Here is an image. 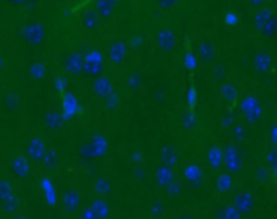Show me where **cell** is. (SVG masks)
Returning <instances> with one entry per match:
<instances>
[{"label":"cell","mask_w":277,"mask_h":219,"mask_svg":"<svg viewBox=\"0 0 277 219\" xmlns=\"http://www.w3.org/2000/svg\"><path fill=\"white\" fill-rule=\"evenodd\" d=\"M93 89H94V93L99 96V97H104V96L110 94V91H112V83L106 77H97L94 80Z\"/></svg>","instance_id":"15"},{"label":"cell","mask_w":277,"mask_h":219,"mask_svg":"<svg viewBox=\"0 0 277 219\" xmlns=\"http://www.w3.org/2000/svg\"><path fill=\"white\" fill-rule=\"evenodd\" d=\"M104 72V60L99 50H91L83 56V65H81V73L89 78L101 77Z\"/></svg>","instance_id":"2"},{"label":"cell","mask_w":277,"mask_h":219,"mask_svg":"<svg viewBox=\"0 0 277 219\" xmlns=\"http://www.w3.org/2000/svg\"><path fill=\"white\" fill-rule=\"evenodd\" d=\"M28 154L33 159H41L46 154V143L41 138H33L28 141Z\"/></svg>","instance_id":"12"},{"label":"cell","mask_w":277,"mask_h":219,"mask_svg":"<svg viewBox=\"0 0 277 219\" xmlns=\"http://www.w3.org/2000/svg\"><path fill=\"white\" fill-rule=\"evenodd\" d=\"M126 52H128V49H126V44L122 39H117V41H114L109 46L107 59L110 60L112 64H120V62H123V60H125Z\"/></svg>","instance_id":"6"},{"label":"cell","mask_w":277,"mask_h":219,"mask_svg":"<svg viewBox=\"0 0 277 219\" xmlns=\"http://www.w3.org/2000/svg\"><path fill=\"white\" fill-rule=\"evenodd\" d=\"M102 23V18L94 12V9H89L86 10L83 15H81V20H80V28L83 33H94L97 28L101 26Z\"/></svg>","instance_id":"4"},{"label":"cell","mask_w":277,"mask_h":219,"mask_svg":"<svg viewBox=\"0 0 277 219\" xmlns=\"http://www.w3.org/2000/svg\"><path fill=\"white\" fill-rule=\"evenodd\" d=\"M198 56L201 60H204V62H209V60L216 59V56H217L216 46L209 39H204L198 47Z\"/></svg>","instance_id":"14"},{"label":"cell","mask_w":277,"mask_h":219,"mask_svg":"<svg viewBox=\"0 0 277 219\" xmlns=\"http://www.w3.org/2000/svg\"><path fill=\"white\" fill-rule=\"evenodd\" d=\"M46 122H47L49 127L57 128V127H60V117H58L55 112H49L47 117H46Z\"/></svg>","instance_id":"18"},{"label":"cell","mask_w":277,"mask_h":219,"mask_svg":"<svg viewBox=\"0 0 277 219\" xmlns=\"http://www.w3.org/2000/svg\"><path fill=\"white\" fill-rule=\"evenodd\" d=\"M55 2H65V0H55Z\"/></svg>","instance_id":"23"},{"label":"cell","mask_w":277,"mask_h":219,"mask_svg":"<svg viewBox=\"0 0 277 219\" xmlns=\"http://www.w3.org/2000/svg\"><path fill=\"white\" fill-rule=\"evenodd\" d=\"M266 4H267V0H248V5L254 10L263 9V7H266Z\"/></svg>","instance_id":"20"},{"label":"cell","mask_w":277,"mask_h":219,"mask_svg":"<svg viewBox=\"0 0 277 219\" xmlns=\"http://www.w3.org/2000/svg\"><path fill=\"white\" fill-rule=\"evenodd\" d=\"M7 2H9L10 5H13V7H21L26 2V0H7Z\"/></svg>","instance_id":"21"},{"label":"cell","mask_w":277,"mask_h":219,"mask_svg":"<svg viewBox=\"0 0 277 219\" xmlns=\"http://www.w3.org/2000/svg\"><path fill=\"white\" fill-rule=\"evenodd\" d=\"M156 44L164 52H172L177 47V36L170 28H161L156 33Z\"/></svg>","instance_id":"3"},{"label":"cell","mask_w":277,"mask_h":219,"mask_svg":"<svg viewBox=\"0 0 277 219\" xmlns=\"http://www.w3.org/2000/svg\"><path fill=\"white\" fill-rule=\"evenodd\" d=\"M242 111H243L245 117L248 119V120H251V122H256V120L261 117V105L251 96L245 97V99H243V102H242Z\"/></svg>","instance_id":"7"},{"label":"cell","mask_w":277,"mask_h":219,"mask_svg":"<svg viewBox=\"0 0 277 219\" xmlns=\"http://www.w3.org/2000/svg\"><path fill=\"white\" fill-rule=\"evenodd\" d=\"M224 161H226L229 169L237 171L238 168H240V164H242L240 153H238V149L235 146H229L226 149V153H224Z\"/></svg>","instance_id":"13"},{"label":"cell","mask_w":277,"mask_h":219,"mask_svg":"<svg viewBox=\"0 0 277 219\" xmlns=\"http://www.w3.org/2000/svg\"><path fill=\"white\" fill-rule=\"evenodd\" d=\"M156 4H157V7H159L161 10L169 12V10H172L178 4V0H156Z\"/></svg>","instance_id":"17"},{"label":"cell","mask_w":277,"mask_h":219,"mask_svg":"<svg viewBox=\"0 0 277 219\" xmlns=\"http://www.w3.org/2000/svg\"><path fill=\"white\" fill-rule=\"evenodd\" d=\"M274 17L272 10L269 7H263V9H258L256 13H254V28L261 33L264 29V26L269 23V20Z\"/></svg>","instance_id":"9"},{"label":"cell","mask_w":277,"mask_h":219,"mask_svg":"<svg viewBox=\"0 0 277 219\" xmlns=\"http://www.w3.org/2000/svg\"><path fill=\"white\" fill-rule=\"evenodd\" d=\"M118 0H94V12L104 18H110L117 10Z\"/></svg>","instance_id":"8"},{"label":"cell","mask_w":277,"mask_h":219,"mask_svg":"<svg viewBox=\"0 0 277 219\" xmlns=\"http://www.w3.org/2000/svg\"><path fill=\"white\" fill-rule=\"evenodd\" d=\"M21 37L28 46H39L46 39V26H44L42 21H29L21 29Z\"/></svg>","instance_id":"1"},{"label":"cell","mask_w":277,"mask_h":219,"mask_svg":"<svg viewBox=\"0 0 277 219\" xmlns=\"http://www.w3.org/2000/svg\"><path fill=\"white\" fill-rule=\"evenodd\" d=\"M275 25H277V21H275V18L272 17L271 20H269V23L264 26L263 31H261V34H263V36H272L274 31H275Z\"/></svg>","instance_id":"19"},{"label":"cell","mask_w":277,"mask_h":219,"mask_svg":"<svg viewBox=\"0 0 277 219\" xmlns=\"http://www.w3.org/2000/svg\"><path fill=\"white\" fill-rule=\"evenodd\" d=\"M254 67H256V70L261 72V73H266L271 70L272 67V57L269 54L267 50H261L254 57Z\"/></svg>","instance_id":"11"},{"label":"cell","mask_w":277,"mask_h":219,"mask_svg":"<svg viewBox=\"0 0 277 219\" xmlns=\"http://www.w3.org/2000/svg\"><path fill=\"white\" fill-rule=\"evenodd\" d=\"M28 75L29 78L34 80V81H41L46 78L47 75V67L44 62H41V60H34V62H31L28 65Z\"/></svg>","instance_id":"10"},{"label":"cell","mask_w":277,"mask_h":219,"mask_svg":"<svg viewBox=\"0 0 277 219\" xmlns=\"http://www.w3.org/2000/svg\"><path fill=\"white\" fill-rule=\"evenodd\" d=\"M2 67H4V59H2V56H0V70H2Z\"/></svg>","instance_id":"22"},{"label":"cell","mask_w":277,"mask_h":219,"mask_svg":"<svg viewBox=\"0 0 277 219\" xmlns=\"http://www.w3.org/2000/svg\"><path fill=\"white\" fill-rule=\"evenodd\" d=\"M63 70L68 73V75H73V77H77V75L81 73V65H83V54L81 52H72L65 57L63 60Z\"/></svg>","instance_id":"5"},{"label":"cell","mask_w":277,"mask_h":219,"mask_svg":"<svg viewBox=\"0 0 277 219\" xmlns=\"http://www.w3.org/2000/svg\"><path fill=\"white\" fill-rule=\"evenodd\" d=\"M13 169H15V174H17L18 177H25L28 171H29V164H28V159L25 156H17L13 159Z\"/></svg>","instance_id":"16"}]
</instances>
